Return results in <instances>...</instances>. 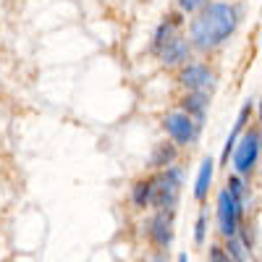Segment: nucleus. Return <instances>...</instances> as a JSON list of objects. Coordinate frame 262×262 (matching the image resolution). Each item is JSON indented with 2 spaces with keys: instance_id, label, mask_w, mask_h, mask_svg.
<instances>
[{
  "instance_id": "1",
  "label": "nucleus",
  "mask_w": 262,
  "mask_h": 262,
  "mask_svg": "<svg viewBox=\"0 0 262 262\" xmlns=\"http://www.w3.org/2000/svg\"><path fill=\"white\" fill-rule=\"evenodd\" d=\"M236 29V11L231 6H223V3H210L205 6L196 18L191 21V42L196 48H215L221 45L223 39H228Z\"/></svg>"
},
{
  "instance_id": "2",
  "label": "nucleus",
  "mask_w": 262,
  "mask_h": 262,
  "mask_svg": "<svg viewBox=\"0 0 262 262\" xmlns=\"http://www.w3.org/2000/svg\"><path fill=\"white\" fill-rule=\"evenodd\" d=\"M149 186H152V207L158 210H173L179 202V191H181V170L179 168H165L160 170L158 176L149 179Z\"/></svg>"
},
{
  "instance_id": "3",
  "label": "nucleus",
  "mask_w": 262,
  "mask_h": 262,
  "mask_svg": "<svg viewBox=\"0 0 262 262\" xmlns=\"http://www.w3.org/2000/svg\"><path fill=\"white\" fill-rule=\"evenodd\" d=\"M238 217H242V205L233 200L228 189H223L217 194V223H221V233L226 238H233L238 233Z\"/></svg>"
},
{
  "instance_id": "4",
  "label": "nucleus",
  "mask_w": 262,
  "mask_h": 262,
  "mask_svg": "<svg viewBox=\"0 0 262 262\" xmlns=\"http://www.w3.org/2000/svg\"><path fill=\"white\" fill-rule=\"evenodd\" d=\"M257 155H259V137H257V131H247V134L236 142L233 168L238 173H249L257 163Z\"/></svg>"
},
{
  "instance_id": "5",
  "label": "nucleus",
  "mask_w": 262,
  "mask_h": 262,
  "mask_svg": "<svg viewBox=\"0 0 262 262\" xmlns=\"http://www.w3.org/2000/svg\"><path fill=\"white\" fill-rule=\"evenodd\" d=\"M147 233L160 249H168L173 242V210H160L158 215L149 217Z\"/></svg>"
},
{
  "instance_id": "6",
  "label": "nucleus",
  "mask_w": 262,
  "mask_h": 262,
  "mask_svg": "<svg viewBox=\"0 0 262 262\" xmlns=\"http://www.w3.org/2000/svg\"><path fill=\"white\" fill-rule=\"evenodd\" d=\"M212 79H215L212 71L207 69V66H202V63H189L179 74V81L186 86L189 92H205L207 86H212Z\"/></svg>"
},
{
  "instance_id": "7",
  "label": "nucleus",
  "mask_w": 262,
  "mask_h": 262,
  "mask_svg": "<svg viewBox=\"0 0 262 262\" xmlns=\"http://www.w3.org/2000/svg\"><path fill=\"white\" fill-rule=\"evenodd\" d=\"M165 131L173 137V142L179 144H189L196 137V123L191 121V116L186 113H170L165 118Z\"/></svg>"
},
{
  "instance_id": "8",
  "label": "nucleus",
  "mask_w": 262,
  "mask_h": 262,
  "mask_svg": "<svg viewBox=\"0 0 262 262\" xmlns=\"http://www.w3.org/2000/svg\"><path fill=\"white\" fill-rule=\"evenodd\" d=\"M176 27H181V16H170V21L165 18L163 24L158 27L155 37H152V53H163L168 45L176 37H173V32H176Z\"/></svg>"
},
{
  "instance_id": "9",
  "label": "nucleus",
  "mask_w": 262,
  "mask_h": 262,
  "mask_svg": "<svg viewBox=\"0 0 262 262\" xmlns=\"http://www.w3.org/2000/svg\"><path fill=\"white\" fill-rule=\"evenodd\" d=\"M249 113H252V102H247L242 111H238V116H236V123H233L231 134H228V139H226V147H223V163L231 158V152L236 149V139H238V134L244 131V126H247V121H249Z\"/></svg>"
},
{
  "instance_id": "10",
  "label": "nucleus",
  "mask_w": 262,
  "mask_h": 262,
  "mask_svg": "<svg viewBox=\"0 0 262 262\" xmlns=\"http://www.w3.org/2000/svg\"><path fill=\"white\" fill-rule=\"evenodd\" d=\"M212 168H215V163H212V158H205L202 160V168H200V176H196V184H194V196L196 200H205L207 196V191H210V181H212Z\"/></svg>"
},
{
  "instance_id": "11",
  "label": "nucleus",
  "mask_w": 262,
  "mask_h": 262,
  "mask_svg": "<svg viewBox=\"0 0 262 262\" xmlns=\"http://www.w3.org/2000/svg\"><path fill=\"white\" fill-rule=\"evenodd\" d=\"M176 160V147L173 144H158L149 155V168H170V163Z\"/></svg>"
},
{
  "instance_id": "12",
  "label": "nucleus",
  "mask_w": 262,
  "mask_h": 262,
  "mask_svg": "<svg viewBox=\"0 0 262 262\" xmlns=\"http://www.w3.org/2000/svg\"><path fill=\"white\" fill-rule=\"evenodd\" d=\"M160 55H163V60H165L168 66H173V63H184V60L189 58V42H184V39L176 37V39H173Z\"/></svg>"
},
{
  "instance_id": "13",
  "label": "nucleus",
  "mask_w": 262,
  "mask_h": 262,
  "mask_svg": "<svg viewBox=\"0 0 262 262\" xmlns=\"http://www.w3.org/2000/svg\"><path fill=\"white\" fill-rule=\"evenodd\" d=\"M184 111L189 113V116H194L196 121H202L205 118V105H207V95L205 92H189L186 97H184Z\"/></svg>"
},
{
  "instance_id": "14",
  "label": "nucleus",
  "mask_w": 262,
  "mask_h": 262,
  "mask_svg": "<svg viewBox=\"0 0 262 262\" xmlns=\"http://www.w3.org/2000/svg\"><path fill=\"white\" fill-rule=\"evenodd\" d=\"M131 200H134L137 207H147L152 202V186H149V181H139L134 186V191H131Z\"/></svg>"
},
{
  "instance_id": "15",
  "label": "nucleus",
  "mask_w": 262,
  "mask_h": 262,
  "mask_svg": "<svg viewBox=\"0 0 262 262\" xmlns=\"http://www.w3.org/2000/svg\"><path fill=\"white\" fill-rule=\"evenodd\" d=\"M244 244H238V238L233 236V238H228V257L233 259V262H244Z\"/></svg>"
},
{
  "instance_id": "16",
  "label": "nucleus",
  "mask_w": 262,
  "mask_h": 262,
  "mask_svg": "<svg viewBox=\"0 0 262 262\" xmlns=\"http://www.w3.org/2000/svg\"><path fill=\"white\" fill-rule=\"evenodd\" d=\"M205 231H207V221H205V215H200V217H196V223H194V242L196 244L205 242Z\"/></svg>"
},
{
  "instance_id": "17",
  "label": "nucleus",
  "mask_w": 262,
  "mask_h": 262,
  "mask_svg": "<svg viewBox=\"0 0 262 262\" xmlns=\"http://www.w3.org/2000/svg\"><path fill=\"white\" fill-rule=\"evenodd\" d=\"M210 262H233V259L228 257L226 249H221V247H210Z\"/></svg>"
},
{
  "instance_id": "18",
  "label": "nucleus",
  "mask_w": 262,
  "mask_h": 262,
  "mask_svg": "<svg viewBox=\"0 0 262 262\" xmlns=\"http://www.w3.org/2000/svg\"><path fill=\"white\" fill-rule=\"evenodd\" d=\"M200 6H202V0H181V8L184 11H196Z\"/></svg>"
},
{
  "instance_id": "19",
  "label": "nucleus",
  "mask_w": 262,
  "mask_h": 262,
  "mask_svg": "<svg viewBox=\"0 0 262 262\" xmlns=\"http://www.w3.org/2000/svg\"><path fill=\"white\" fill-rule=\"evenodd\" d=\"M179 262H189V257H186V254H181V257H179Z\"/></svg>"
},
{
  "instance_id": "20",
  "label": "nucleus",
  "mask_w": 262,
  "mask_h": 262,
  "mask_svg": "<svg viewBox=\"0 0 262 262\" xmlns=\"http://www.w3.org/2000/svg\"><path fill=\"white\" fill-rule=\"evenodd\" d=\"M259 121H262V105H259Z\"/></svg>"
},
{
  "instance_id": "21",
  "label": "nucleus",
  "mask_w": 262,
  "mask_h": 262,
  "mask_svg": "<svg viewBox=\"0 0 262 262\" xmlns=\"http://www.w3.org/2000/svg\"><path fill=\"white\" fill-rule=\"evenodd\" d=\"M149 262H160V259H149Z\"/></svg>"
}]
</instances>
